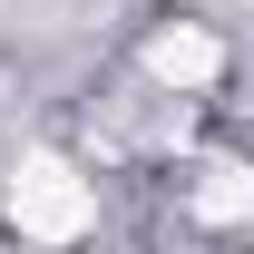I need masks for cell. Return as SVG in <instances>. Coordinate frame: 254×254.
I'll list each match as a JSON object with an SVG mask.
<instances>
[{
    "instance_id": "6da1fadb",
    "label": "cell",
    "mask_w": 254,
    "mask_h": 254,
    "mask_svg": "<svg viewBox=\"0 0 254 254\" xmlns=\"http://www.w3.org/2000/svg\"><path fill=\"white\" fill-rule=\"evenodd\" d=\"M10 225L39 235V245H68V235L98 225V186L78 176V166H59V157H30L20 176H10Z\"/></svg>"
},
{
    "instance_id": "7a4b0ae2",
    "label": "cell",
    "mask_w": 254,
    "mask_h": 254,
    "mask_svg": "<svg viewBox=\"0 0 254 254\" xmlns=\"http://www.w3.org/2000/svg\"><path fill=\"white\" fill-rule=\"evenodd\" d=\"M147 68H157V88L186 98V88H205V78L225 68V39H215V30H195V20H176V30L147 39Z\"/></svg>"
},
{
    "instance_id": "3957f363",
    "label": "cell",
    "mask_w": 254,
    "mask_h": 254,
    "mask_svg": "<svg viewBox=\"0 0 254 254\" xmlns=\"http://www.w3.org/2000/svg\"><path fill=\"white\" fill-rule=\"evenodd\" d=\"M195 205H205V215H245V205H254V176H245V166H215V176L195 186Z\"/></svg>"
}]
</instances>
